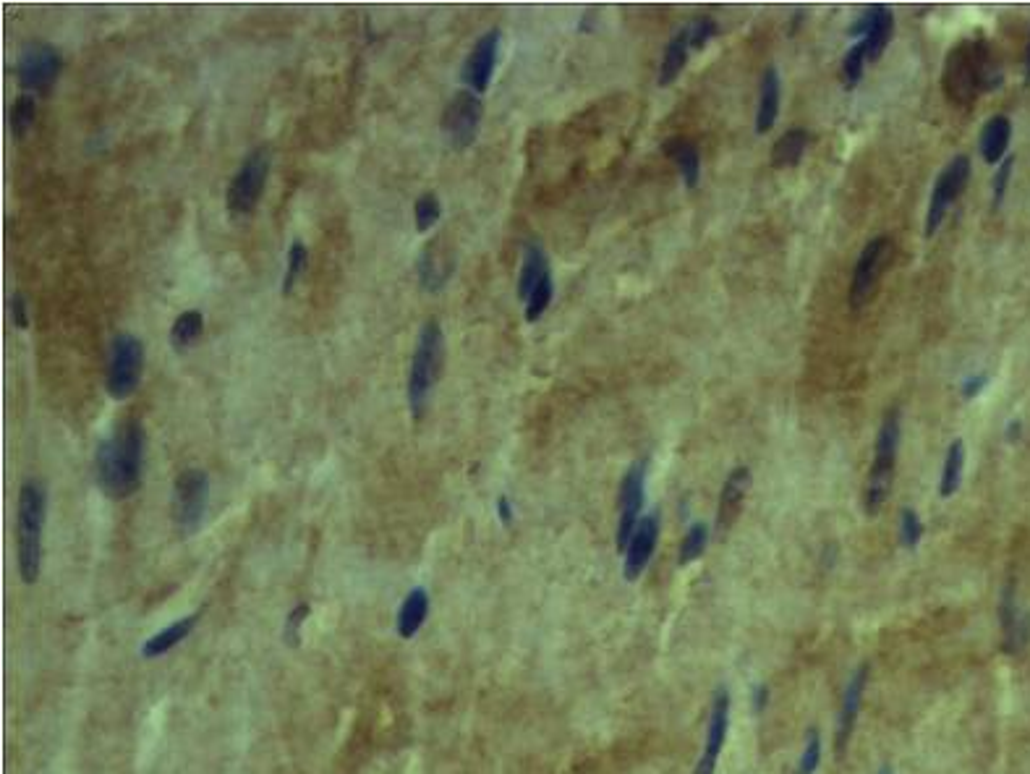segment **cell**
<instances>
[{
    "instance_id": "f546056e",
    "label": "cell",
    "mask_w": 1030,
    "mask_h": 774,
    "mask_svg": "<svg viewBox=\"0 0 1030 774\" xmlns=\"http://www.w3.org/2000/svg\"><path fill=\"white\" fill-rule=\"evenodd\" d=\"M963 469H965V442L963 440H952V445L947 448V458H944V469H942V482H939V495L947 500L960 489V482H963Z\"/></svg>"
},
{
    "instance_id": "f6af8a7d",
    "label": "cell",
    "mask_w": 1030,
    "mask_h": 774,
    "mask_svg": "<svg viewBox=\"0 0 1030 774\" xmlns=\"http://www.w3.org/2000/svg\"><path fill=\"white\" fill-rule=\"evenodd\" d=\"M497 516H500V521L505 523V526L513 523V505H510V500L505 495L497 497Z\"/></svg>"
},
{
    "instance_id": "d6986e66",
    "label": "cell",
    "mask_w": 1030,
    "mask_h": 774,
    "mask_svg": "<svg viewBox=\"0 0 1030 774\" xmlns=\"http://www.w3.org/2000/svg\"><path fill=\"white\" fill-rule=\"evenodd\" d=\"M866 680H868V667H858L855 675L850 678L848 688H845V696H842V709H840V720H837V754H845V748L850 743V735H853V727L858 722V712H861V701L863 691H866Z\"/></svg>"
},
{
    "instance_id": "ba28073f",
    "label": "cell",
    "mask_w": 1030,
    "mask_h": 774,
    "mask_svg": "<svg viewBox=\"0 0 1030 774\" xmlns=\"http://www.w3.org/2000/svg\"><path fill=\"white\" fill-rule=\"evenodd\" d=\"M142 372V340L131 333L113 335L108 348V377H105V387H108L110 398L123 401V398H129L131 393H136V387L142 382Z\"/></svg>"
},
{
    "instance_id": "4316f807",
    "label": "cell",
    "mask_w": 1030,
    "mask_h": 774,
    "mask_svg": "<svg viewBox=\"0 0 1030 774\" xmlns=\"http://www.w3.org/2000/svg\"><path fill=\"white\" fill-rule=\"evenodd\" d=\"M665 152L678 165L685 186L693 189L698 184V176H701V160H698L696 144L688 142V139H670V142H665Z\"/></svg>"
},
{
    "instance_id": "836d02e7",
    "label": "cell",
    "mask_w": 1030,
    "mask_h": 774,
    "mask_svg": "<svg viewBox=\"0 0 1030 774\" xmlns=\"http://www.w3.org/2000/svg\"><path fill=\"white\" fill-rule=\"evenodd\" d=\"M440 215H442V204H440V199H437V194L427 191V194H421V197L416 199V207H414L416 231L427 233L429 228L437 225Z\"/></svg>"
},
{
    "instance_id": "5bb4252c",
    "label": "cell",
    "mask_w": 1030,
    "mask_h": 774,
    "mask_svg": "<svg viewBox=\"0 0 1030 774\" xmlns=\"http://www.w3.org/2000/svg\"><path fill=\"white\" fill-rule=\"evenodd\" d=\"M500 40V29H489V32H484L482 37L476 40L474 48H471V53H468V58L463 61L461 68V79L463 84H466L468 92H474V95L487 92L489 82H492V74H495Z\"/></svg>"
},
{
    "instance_id": "5b68a950",
    "label": "cell",
    "mask_w": 1030,
    "mask_h": 774,
    "mask_svg": "<svg viewBox=\"0 0 1030 774\" xmlns=\"http://www.w3.org/2000/svg\"><path fill=\"white\" fill-rule=\"evenodd\" d=\"M897 450H900V411L892 408L881 421L879 435H876L874 466L868 471L866 489H863V510L866 516H876L887 503L892 479H895Z\"/></svg>"
},
{
    "instance_id": "e0dca14e",
    "label": "cell",
    "mask_w": 1030,
    "mask_h": 774,
    "mask_svg": "<svg viewBox=\"0 0 1030 774\" xmlns=\"http://www.w3.org/2000/svg\"><path fill=\"white\" fill-rule=\"evenodd\" d=\"M999 618H1002V644L1007 654H1020L1030 641V615L1020 610L1015 599V589L1007 586L1002 594V607H999Z\"/></svg>"
},
{
    "instance_id": "277c9868",
    "label": "cell",
    "mask_w": 1030,
    "mask_h": 774,
    "mask_svg": "<svg viewBox=\"0 0 1030 774\" xmlns=\"http://www.w3.org/2000/svg\"><path fill=\"white\" fill-rule=\"evenodd\" d=\"M445 367V335L437 322H427L421 327L419 340H416L414 359H411V372H408V406L416 419L424 416L427 403L432 398V390L437 387L440 372Z\"/></svg>"
},
{
    "instance_id": "c3c4849f",
    "label": "cell",
    "mask_w": 1030,
    "mask_h": 774,
    "mask_svg": "<svg viewBox=\"0 0 1030 774\" xmlns=\"http://www.w3.org/2000/svg\"><path fill=\"white\" fill-rule=\"evenodd\" d=\"M1025 79L1030 82V40H1028V53H1025Z\"/></svg>"
},
{
    "instance_id": "1f68e13d",
    "label": "cell",
    "mask_w": 1030,
    "mask_h": 774,
    "mask_svg": "<svg viewBox=\"0 0 1030 774\" xmlns=\"http://www.w3.org/2000/svg\"><path fill=\"white\" fill-rule=\"evenodd\" d=\"M34 116H37V105H34V97L32 95H19L14 100V105H11V134H14V139L19 142V139H24L27 136V131L32 129V123H34Z\"/></svg>"
},
{
    "instance_id": "8992f818",
    "label": "cell",
    "mask_w": 1030,
    "mask_h": 774,
    "mask_svg": "<svg viewBox=\"0 0 1030 774\" xmlns=\"http://www.w3.org/2000/svg\"><path fill=\"white\" fill-rule=\"evenodd\" d=\"M210 505V476L202 469H183L173 482V526L181 537L202 529Z\"/></svg>"
},
{
    "instance_id": "f35d334b",
    "label": "cell",
    "mask_w": 1030,
    "mask_h": 774,
    "mask_svg": "<svg viewBox=\"0 0 1030 774\" xmlns=\"http://www.w3.org/2000/svg\"><path fill=\"white\" fill-rule=\"evenodd\" d=\"M819 764H821V738H819V730H808L806 748H803V754H800V761H798V769H795V774H814L816 769H819Z\"/></svg>"
},
{
    "instance_id": "3957f363",
    "label": "cell",
    "mask_w": 1030,
    "mask_h": 774,
    "mask_svg": "<svg viewBox=\"0 0 1030 774\" xmlns=\"http://www.w3.org/2000/svg\"><path fill=\"white\" fill-rule=\"evenodd\" d=\"M48 518V495L37 479H27L19 489L16 508V563L27 586L37 584L42 571V531Z\"/></svg>"
},
{
    "instance_id": "60d3db41",
    "label": "cell",
    "mask_w": 1030,
    "mask_h": 774,
    "mask_svg": "<svg viewBox=\"0 0 1030 774\" xmlns=\"http://www.w3.org/2000/svg\"><path fill=\"white\" fill-rule=\"evenodd\" d=\"M1012 170H1015V157H1004L1002 163H999L997 176H994V184H991V189H994V207H1002L1007 186H1010Z\"/></svg>"
},
{
    "instance_id": "30bf717a",
    "label": "cell",
    "mask_w": 1030,
    "mask_h": 774,
    "mask_svg": "<svg viewBox=\"0 0 1030 774\" xmlns=\"http://www.w3.org/2000/svg\"><path fill=\"white\" fill-rule=\"evenodd\" d=\"M970 181V157L968 155H957L952 157V163L942 170V176L936 178L934 191H931V202L929 212H926V236H934L939 231V225L944 223V215L957 199L963 197L965 186Z\"/></svg>"
},
{
    "instance_id": "8d00e7d4",
    "label": "cell",
    "mask_w": 1030,
    "mask_h": 774,
    "mask_svg": "<svg viewBox=\"0 0 1030 774\" xmlns=\"http://www.w3.org/2000/svg\"><path fill=\"white\" fill-rule=\"evenodd\" d=\"M552 291H555V283H552V275H544L542 283L531 291V296L526 299V322H536L544 314V309L552 301Z\"/></svg>"
},
{
    "instance_id": "7402d4cb",
    "label": "cell",
    "mask_w": 1030,
    "mask_h": 774,
    "mask_svg": "<svg viewBox=\"0 0 1030 774\" xmlns=\"http://www.w3.org/2000/svg\"><path fill=\"white\" fill-rule=\"evenodd\" d=\"M1012 139V121L1007 116H994L986 121L981 131V155L989 165L1002 163Z\"/></svg>"
},
{
    "instance_id": "cb8c5ba5",
    "label": "cell",
    "mask_w": 1030,
    "mask_h": 774,
    "mask_svg": "<svg viewBox=\"0 0 1030 774\" xmlns=\"http://www.w3.org/2000/svg\"><path fill=\"white\" fill-rule=\"evenodd\" d=\"M892 32H895V19H892V11L887 6H871V27H868L866 37H863V48H866L868 63L879 61L881 53L887 50L889 40H892Z\"/></svg>"
},
{
    "instance_id": "9a60e30c",
    "label": "cell",
    "mask_w": 1030,
    "mask_h": 774,
    "mask_svg": "<svg viewBox=\"0 0 1030 774\" xmlns=\"http://www.w3.org/2000/svg\"><path fill=\"white\" fill-rule=\"evenodd\" d=\"M727 727H730V693H727V688H719L712 704V717H709L704 751H701V759H698L693 774H714L719 754H722V748H725Z\"/></svg>"
},
{
    "instance_id": "ffe728a7",
    "label": "cell",
    "mask_w": 1030,
    "mask_h": 774,
    "mask_svg": "<svg viewBox=\"0 0 1030 774\" xmlns=\"http://www.w3.org/2000/svg\"><path fill=\"white\" fill-rule=\"evenodd\" d=\"M429 591L416 586L406 594V599L400 602L398 615H395V633L400 639H414L416 633L421 631V625L427 623L429 618Z\"/></svg>"
},
{
    "instance_id": "d4e9b609",
    "label": "cell",
    "mask_w": 1030,
    "mask_h": 774,
    "mask_svg": "<svg viewBox=\"0 0 1030 774\" xmlns=\"http://www.w3.org/2000/svg\"><path fill=\"white\" fill-rule=\"evenodd\" d=\"M450 278V265L445 262V254L440 252V241H432L427 252L421 254L419 262V280L421 288L429 293H437Z\"/></svg>"
},
{
    "instance_id": "b9f144b4",
    "label": "cell",
    "mask_w": 1030,
    "mask_h": 774,
    "mask_svg": "<svg viewBox=\"0 0 1030 774\" xmlns=\"http://www.w3.org/2000/svg\"><path fill=\"white\" fill-rule=\"evenodd\" d=\"M714 34H717V24H714L712 19H698V21H693L691 27H688V40H691L693 50L704 48L706 42L712 40Z\"/></svg>"
},
{
    "instance_id": "ac0fdd59",
    "label": "cell",
    "mask_w": 1030,
    "mask_h": 774,
    "mask_svg": "<svg viewBox=\"0 0 1030 774\" xmlns=\"http://www.w3.org/2000/svg\"><path fill=\"white\" fill-rule=\"evenodd\" d=\"M748 489H751V469L748 466H738L732 469L725 479V487L719 492V508H717V529L727 531L735 523V518L740 516L743 510V500H746Z\"/></svg>"
},
{
    "instance_id": "d6a6232c",
    "label": "cell",
    "mask_w": 1030,
    "mask_h": 774,
    "mask_svg": "<svg viewBox=\"0 0 1030 774\" xmlns=\"http://www.w3.org/2000/svg\"><path fill=\"white\" fill-rule=\"evenodd\" d=\"M706 542H709V526H706V523H693L691 529H688V534H685L683 544H680V565H691L693 560H698V557L704 555Z\"/></svg>"
},
{
    "instance_id": "e575fe53",
    "label": "cell",
    "mask_w": 1030,
    "mask_h": 774,
    "mask_svg": "<svg viewBox=\"0 0 1030 774\" xmlns=\"http://www.w3.org/2000/svg\"><path fill=\"white\" fill-rule=\"evenodd\" d=\"M866 48H863V42H855L853 48L845 53V58H842V84H845V89H853L855 84L861 82V76L863 71H866Z\"/></svg>"
},
{
    "instance_id": "83f0119b",
    "label": "cell",
    "mask_w": 1030,
    "mask_h": 774,
    "mask_svg": "<svg viewBox=\"0 0 1030 774\" xmlns=\"http://www.w3.org/2000/svg\"><path fill=\"white\" fill-rule=\"evenodd\" d=\"M544 275H549L547 254L542 252V246L539 244H531L529 249H526V257H523L521 278H518V296H521L523 301L529 299L531 291L542 283Z\"/></svg>"
},
{
    "instance_id": "52a82bcc",
    "label": "cell",
    "mask_w": 1030,
    "mask_h": 774,
    "mask_svg": "<svg viewBox=\"0 0 1030 774\" xmlns=\"http://www.w3.org/2000/svg\"><path fill=\"white\" fill-rule=\"evenodd\" d=\"M270 163L272 157L267 147H257V150H251L241 160L236 176L231 178L228 194H225V204H228V212H231L233 218H246V215L254 212V207H257L262 194H265Z\"/></svg>"
},
{
    "instance_id": "7a4b0ae2",
    "label": "cell",
    "mask_w": 1030,
    "mask_h": 774,
    "mask_svg": "<svg viewBox=\"0 0 1030 774\" xmlns=\"http://www.w3.org/2000/svg\"><path fill=\"white\" fill-rule=\"evenodd\" d=\"M1002 84V66L986 40H965L947 55L942 89L952 105L968 108L983 92Z\"/></svg>"
},
{
    "instance_id": "f1b7e54d",
    "label": "cell",
    "mask_w": 1030,
    "mask_h": 774,
    "mask_svg": "<svg viewBox=\"0 0 1030 774\" xmlns=\"http://www.w3.org/2000/svg\"><path fill=\"white\" fill-rule=\"evenodd\" d=\"M808 147V134L803 129H790L777 139L772 150L774 168H793L800 163V157Z\"/></svg>"
},
{
    "instance_id": "7bdbcfd3",
    "label": "cell",
    "mask_w": 1030,
    "mask_h": 774,
    "mask_svg": "<svg viewBox=\"0 0 1030 774\" xmlns=\"http://www.w3.org/2000/svg\"><path fill=\"white\" fill-rule=\"evenodd\" d=\"M8 314H11V320H14L16 330H27L29 327L27 301H24V296H21L19 291L11 293V299H8Z\"/></svg>"
},
{
    "instance_id": "ab89813d",
    "label": "cell",
    "mask_w": 1030,
    "mask_h": 774,
    "mask_svg": "<svg viewBox=\"0 0 1030 774\" xmlns=\"http://www.w3.org/2000/svg\"><path fill=\"white\" fill-rule=\"evenodd\" d=\"M306 618H309V605H306V602H301V605H296L291 612H288V618H285V628H283L285 644L288 646L301 644V628H304Z\"/></svg>"
},
{
    "instance_id": "bcb514c9",
    "label": "cell",
    "mask_w": 1030,
    "mask_h": 774,
    "mask_svg": "<svg viewBox=\"0 0 1030 774\" xmlns=\"http://www.w3.org/2000/svg\"><path fill=\"white\" fill-rule=\"evenodd\" d=\"M766 707V688H756V712H761V709Z\"/></svg>"
},
{
    "instance_id": "ee69618b",
    "label": "cell",
    "mask_w": 1030,
    "mask_h": 774,
    "mask_svg": "<svg viewBox=\"0 0 1030 774\" xmlns=\"http://www.w3.org/2000/svg\"><path fill=\"white\" fill-rule=\"evenodd\" d=\"M986 385H989V374H986V372L973 374V377H968V380L963 382V398H965V401H973V398H978V395H981V390Z\"/></svg>"
},
{
    "instance_id": "44dd1931",
    "label": "cell",
    "mask_w": 1030,
    "mask_h": 774,
    "mask_svg": "<svg viewBox=\"0 0 1030 774\" xmlns=\"http://www.w3.org/2000/svg\"><path fill=\"white\" fill-rule=\"evenodd\" d=\"M780 74L777 68L769 66L761 76V89H759V108H756V134H766L772 129L774 121H777V113H780Z\"/></svg>"
},
{
    "instance_id": "2e32d148",
    "label": "cell",
    "mask_w": 1030,
    "mask_h": 774,
    "mask_svg": "<svg viewBox=\"0 0 1030 774\" xmlns=\"http://www.w3.org/2000/svg\"><path fill=\"white\" fill-rule=\"evenodd\" d=\"M659 539V516L657 513H649L638 521L636 531H633L631 542H628V550H625V578L628 581H636L644 568L649 565L651 555H654V547H657Z\"/></svg>"
},
{
    "instance_id": "681fc988",
    "label": "cell",
    "mask_w": 1030,
    "mask_h": 774,
    "mask_svg": "<svg viewBox=\"0 0 1030 774\" xmlns=\"http://www.w3.org/2000/svg\"><path fill=\"white\" fill-rule=\"evenodd\" d=\"M881 774H892V772H889V769H881Z\"/></svg>"
},
{
    "instance_id": "8fae6325",
    "label": "cell",
    "mask_w": 1030,
    "mask_h": 774,
    "mask_svg": "<svg viewBox=\"0 0 1030 774\" xmlns=\"http://www.w3.org/2000/svg\"><path fill=\"white\" fill-rule=\"evenodd\" d=\"M644 497H646V463H636L631 466V471L623 476V484H620V495H617V505H620V518H617V531H615V547L617 552L628 550V542H631L633 531H636L638 521H641V508H644Z\"/></svg>"
},
{
    "instance_id": "7dc6e473",
    "label": "cell",
    "mask_w": 1030,
    "mask_h": 774,
    "mask_svg": "<svg viewBox=\"0 0 1030 774\" xmlns=\"http://www.w3.org/2000/svg\"><path fill=\"white\" fill-rule=\"evenodd\" d=\"M1007 437H1010V440H1017V437H1020V421H1012L1010 427H1007Z\"/></svg>"
},
{
    "instance_id": "7c38bea8",
    "label": "cell",
    "mask_w": 1030,
    "mask_h": 774,
    "mask_svg": "<svg viewBox=\"0 0 1030 774\" xmlns=\"http://www.w3.org/2000/svg\"><path fill=\"white\" fill-rule=\"evenodd\" d=\"M892 257V244H889L887 236H876L866 244V249L861 252V259L855 265L853 275V286H850V306L853 309H863L868 301L874 299V291L881 280V270Z\"/></svg>"
},
{
    "instance_id": "4dcf8cb0",
    "label": "cell",
    "mask_w": 1030,
    "mask_h": 774,
    "mask_svg": "<svg viewBox=\"0 0 1030 774\" xmlns=\"http://www.w3.org/2000/svg\"><path fill=\"white\" fill-rule=\"evenodd\" d=\"M204 330V317L199 309H189V312L178 314V320L170 327V346L176 351H186L199 340Z\"/></svg>"
},
{
    "instance_id": "d590c367",
    "label": "cell",
    "mask_w": 1030,
    "mask_h": 774,
    "mask_svg": "<svg viewBox=\"0 0 1030 774\" xmlns=\"http://www.w3.org/2000/svg\"><path fill=\"white\" fill-rule=\"evenodd\" d=\"M306 262H309V252H306V246L301 244V241H293L291 252H288V267H285V280H283L285 296L293 291V286H296L301 275H304Z\"/></svg>"
},
{
    "instance_id": "484cf974",
    "label": "cell",
    "mask_w": 1030,
    "mask_h": 774,
    "mask_svg": "<svg viewBox=\"0 0 1030 774\" xmlns=\"http://www.w3.org/2000/svg\"><path fill=\"white\" fill-rule=\"evenodd\" d=\"M688 53H691V40H688V27H685L667 45L662 66H659V87H670L678 79L680 71L685 68V61H688Z\"/></svg>"
},
{
    "instance_id": "4fadbf2b",
    "label": "cell",
    "mask_w": 1030,
    "mask_h": 774,
    "mask_svg": "<svg viewBox=\"0 0 1030 774\" xmlns=\"http://www.w3.org/2000/svg\"><path fill=\"white\" fill-rule=\"evenodd\" d=\"M63 68L61 53L48 45V42H32L29 48H24L19 58V82L24 84L32 92H45L55 84L58 74Z\"/></svg>"
},
{
    "instance_id": "6da1fadb",
    "label": "cell",
    "mask_w": 1030,
    "mask_h": 774,
    "mask_svg": "<svg viewBox=\"0 0 1030 774\" xmlns=\"http://www.w3.org/2000/svg\"><path fill=\"white\" fill-rule=\"evenodd\" d=\"M144 427L139 421H123L121 427L102 440L95 455V476L102 495L126 500L139 489L144 471Z\"/></svg>"
},
{
    "instance_id": "603a6c76",
    "label": "cell",
    "mask_w": 1030,
    "mask_h": 774,
    "mask_svg": "<svg viewBox=\"0 0 1030 774\" xmlns=\"http://www.w3.org/2000/svg\"><path fill=\"white\" fill-rule=\"evenodd\" d=\"M199 615H186V618L176 620V623H170L165 625L163 631L155 633L152 639H147L142 644V657L144 659H157V657H165V654L170 652V649H176L178 644H181L186 636H189L191 631H194V625H197Z\"/></svg>"
},
{
    "instance_id": "74e56055",
    "label": "cell",
    "mask_w": 1030,
    "mask_h": 774,
    "mask_svg": "<svg viewBox=\"0 0 1030 774\" xmlns=\"http://www.w3.org/2000/svg\"><path fill=\"white\" fill-rule=\"evenodd\" d=\"M921 537H923V523H921V518H918V513H915L913 508H902V513H900V542H902V547H908V550H913V547H918Z\"/></svg>"
},
{
    "instance_id": "9c48e42d",
    "label": "cell",
    "mask_w": 1030,
    "mask_h": 774,
    "mask_svg": "<svg viewBox=\"0 0 1030 774\" xmlns=\"http://www.w3.org/2000/svg\"><path fill=\"white\" fill-rule=\"evenodd\" d=\"M482 116V97L468 92V89H461L458 95H453V100L445 105V113H442V134L448 136L453 150H468L476 142Z\"/></svg>"
}]
</instances>
